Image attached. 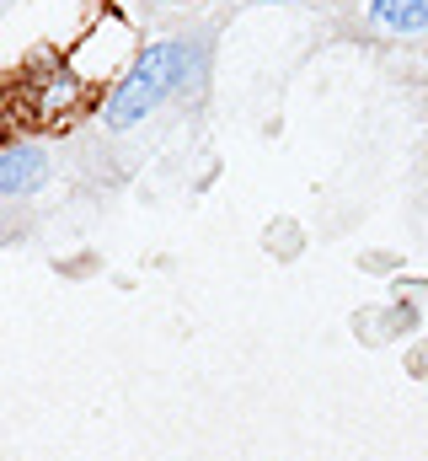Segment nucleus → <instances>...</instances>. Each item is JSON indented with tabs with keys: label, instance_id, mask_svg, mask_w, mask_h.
Returning <instances> with one entry per match:
<instances>
[{
	"label": "nucleus",
	"instance_id": "obj_1",
	"mask_svg": "<svg viewBox=\"0 0 428 461\" xmlns=\"http://www.w3.org/2000/svg\"><path fill=\"white\" fill-rule=\"evenodd\" d=\"M188 59H193V49L188 43H177V38H166V43H150L134 65H129V76L107 92L103 103V123L107 129H134L139 118H150L183 81H188Z\"/></svg>",
	"mask_w": 428,
	"mask_h": 461
},
{
	"label": "nucleus",
	"instance_id": "obj_7",
	"mask_svg": "<svg viewBox=\"0 0 428 461\" xmlns=\"http://www.w3.org/2000/svg\"><path fill=\"white\" fill-rule=\"evenodd\" d=\"M273 5H290V0H273Z\"/></svg>",
	"mask_w": 428,
	"mask_h": 461
},
{
	"label": "nucleus",
	"instance_id": "obj_4",
	"mask_svg": "<svg viewBox=\"0 0 428 461\" xmlns=\"http://www.w3.org/2000/svg\"><path fill=\"white\" fill-rule=\"evenodd\" d=\"M364 16H370L380 32H397V38L428 32V0H370Z\"/></svg>",
	"mask_w": 428,
	"mask_h": 461
},
{
	"label": "nucleus",
	"instance_id": "obj_2",
	"mask_svg": "<svg viewBox=\"0 0 428 461\" xmlns=\"http://www.w3.org/2000/svg\"><path fill=\"white\" fill-rule=\"evenodd\" d=\"M81 81L70 76V65L65 59H38L22 81H16V92H11V103L22 108L27 118H70L76 108H81Z\"/></svg>",
	"mask_w": 428,
	"mask_h": 461
},
{
	"label": "nucleus",
	"instance_id": "obj_5",
	"mask_svg": "<svg viewBox=\"0 0 428 461\" xmlns=\"http://www.w3.org/2000/svg\"><path fill=\"white\" fill-rule=\"evenodd\" d=\"M413 328H418V312H413V306H386V317H380V333H386V339L413 333Z\"/></svg>",
	"mask_w": 428,
	"mask_h": 461
},
{
	"label": "nucleus",
	"instance_id": "obj_3",
	"mask_svg": "<svg viewBox=\"0 0 428 461\" xmlns=\"http://www.w3.org/2000/svg\"><path fill=\"white\" fill-rule=\"evenodd\" d=\"M49 183V150L43 145H0V199L38 194Z\"/></svg>",
	"mask_w": 428,
	"mask_h": 461
},
{
	"label": "nucleus",
	"instance_id": "obj_6",
	"mask_svg": "<svg viewBox=\"0 0 428 461\" xmlns=\"http://www.w3.org/2000/svg\"><path fill=\"white\" fill-rule=\"evenodd\" d=\"M407 375L413 381H428V339H418V344L407 348Z\"/></svg>",
	"mask_w": 428,
	"mask_h": 461
}]
</instances>
